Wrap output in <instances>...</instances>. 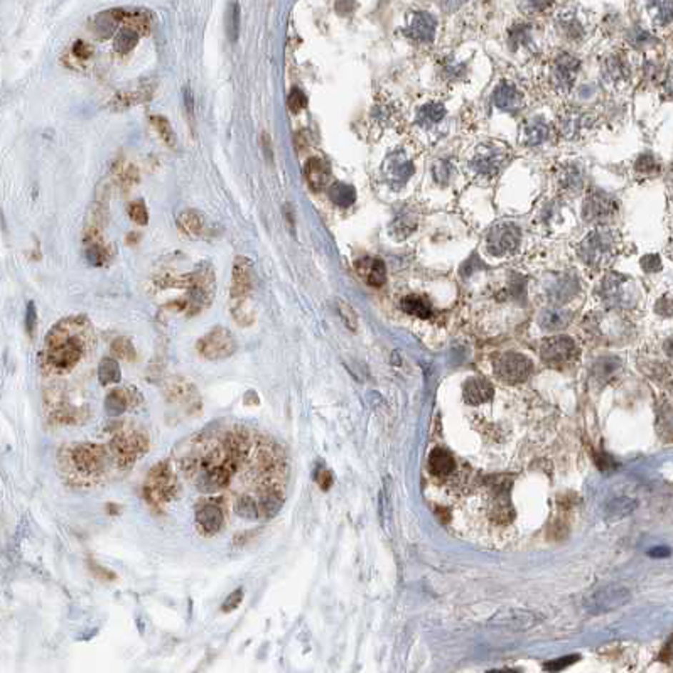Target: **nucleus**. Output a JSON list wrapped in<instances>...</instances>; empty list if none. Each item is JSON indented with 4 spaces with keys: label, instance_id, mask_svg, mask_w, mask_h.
<instances>
[{
    "label": "nucleus",
    "instance_id": "nucleus-1",
    "mask_svg": "<svg viewBox=\"0 0 673 673\" xmlns=\"http://www.w3.org/2000/svg\"><path fill=\"white\" fill-rule=\"evenodd\" d=\"M251 449L250 434L226 431L196 446L182 459L181 467L199 493L213 494L230 484L240 466L249 459Z\"/></svg>",
    "mask_w": 673,
    "mask_h": 673
},
{
    "label": "nucleus",
    "instance_id": "nucleus-2",
    "mask_svg": "<svg viewBox=\"0 0 673 673\" xmlns=\"http://www.w3.org/2000/svg\"><path fill=\"white\" fill-rule=\"evenodd\" d=\"M91 322L85 316L61 319L44 339L43 367L49 373L64 375L73 372L93 348Z\"/></svg>",
    "mask_w": 673,
    "mask_h": 673
},
{
    "label": "nucleus",
    "instance_id": "nucleus-3",
    "mask_svg": "<svg viewBox=\"0 0 673 673\" xmlns=\"http://www.w3.org/2000/svg\"><path fill=\"white\" fill-rule=\"evenodd\" d=\"M251 292H254V264L246 256H236L231 270L230 312L240 326H251L255 321Z\"/></svg>",
    "mask_w": 673,
    "mask_h": 673
},
{
    "label": "nucleus",
    "instance_id": "nucleus-4",
    "mask_svg": "<svg viewBox=\"0 0 673 673\" xmlns=\"http://www.w3.org/2000/svg\"><path fill=\"white\" fill-rule=\"evenodd\" d=\"M106 451L98 444H73L63 451L64 466L79 479H98L105 471Z\"/></svg>",
    "mask_w": 673,
    "mask_h": 673
},
{
    "label": "nucleus",
    "instance_id": "nucleus-5",
    "mask_svg": "<svg viewBox=\"0 0 673 673\" xmlns=\"http://www.w3.org/2000/svg\"><path fill=\"white\" fill-rule=\"evenodd\" d=\"M179 287H186L188 297H186V311L189 316L199 314L201 311L211 306L214 294H216V279H214V270L208 264H201L194 272H191L186 277H181L179 282H172Z\"/></svg>",
    "mask_w": 673,
    "mask_h": 673
},
{
    "label": "nucleus",
    "instance_id": "nucleus-6",
    "mask_svg": "<svg viewBox=\"0 0 673 673\" xmlns=\"http://www.w3.org/2000/svg\"><path fill=\"white\" fill-rule=\"evenodd\" d=\"M179 493V481L169 461L159 462L149 471L144 483V499L154 509H162Z\"/></svg>",
    "mask_w": 673,
    "mask_h": 673
},
{
    "label": "nucleus",
    "instance_id": "nucleus-7",
    "mask_svg": "<svg viewBox=\"0 0 673 673\" xmlns=\"http://www.w3.org/2000/svg\"><path fill=\"white\" fill-rule=\"evenodd\" d=\"M109 449L115 466L120 469H127L139 461V457L146 454L149 449V437L146 432L139 431V429H121L111 437Z\"/></svg>",
    "mask_w": 673,
    "mask_h": 673
},
{
    "label": "nucleus",
    "instance_id": "nucleus-8",
    "mask_svg": "<svg viewBox=\"0 0 673 673\" xmlns=\"http://www.w3.org/2000/svg\"><path fill=\"white\" fill-rule=\"evenodd\" d=\"M631 601V591L621 584H607L584 597L582 606L591 614H604L619 609Z\"/></svg>",
    "mask_w": 673,
    "mask_h": 673
},
{
    "label": "nucleus",
    "instance_id": "nucleus-9",
    "mask_svg": "<svg viewBox=\"0 0 673 673\" xmlns=\"http://www.w3.org/2000/svg\"><path fill=\"white\" fill-rule=\"evenodd\" d=\"M238 348L235 336L230 329L216 326L196 343L198 353L208 362H221L235 354Z\"/></svg>",
    "mask_w": 673,
    "mask_h": 673
},
{
    "label": "nucleus",
    "instance_id": "nucleus-10",
    "mask_svg": "<svg viewBox=\"0 0 673 673\" xmlns=\"http://www.w3.org/2000/svg\"><path fill=\"white\" fill-rule=\"evenodd\" d=\"M494 373L507 383H520L532 373V362L520 353H503L494 359Z\"/></svg>",
    "mask_w": 673,
    "mask_h": 673
},
{
    "label": "nucleus",
    "instance_id": "nucleus-11",
    "mask_svg": "<svg viewBox=\"0 0 673 673\" xmlns=\"http://www.w3.org/2000/svg\"><path fill=\"white\" fill-rule=\"evenodd\" d=\"M520 243V230L513 223H502L493 226L486 236V249L492 255L503 256L518 249Z\"/></svg>",
    "mask_w": 673,
    "mask_h": 673
},
{
    "label": "nucleus",
    "instance_id": "nucleus-12",
    "mask_svg": "<svg viewBox=\"0 0 673 673\" xmlns=\"http://www.w3.org/2000/svg\"><path fill=\"white\" fill-rule=\"evenodd\" d=\"M614 250V241L607 231L591 233L579 246V256L589 265H601L609 260Z\"/></svg>",
    "mask_w": 673,
    "mask_h": 673
},
{
    "label": "nucleus",
    "instance_id": "nucleus-13",
    "mask_svg": "<svg viewBox=\"0 0 673 673\" xmlns=\"http://www.w3.org/2000/svg\"><path fill=\"white\" fill-rule=\"evenodd\" d=\"M508 157L509 154L504 147L494 146V144H483L476 151L473 161H471V167L478 174L494 176L507 164Z\"/></svg>",
    "mask_w": 673,
    "mask_h": 673
},
{
    "label": "nucleus",
    "instance_id": "nucleus-14",
    "mask_svg": "<svg viewBox=\"0 0 673 673\" xmlns=\"http://www.w3.org/2000/svg\"><path fill=\"white\" fill-rule=\"evenodd\" d=\"M540 357L549 364H567L577 357V346L567 336H554L542 341Z\"/></svg>",
    "mask_w": 673,
    "mask_h": 673
},
{
    "label": "nucleus",
    "instance_id": "nucleus-15",
    "mask_svg": "<svg viewBox=\"0 0 673 673\" xmlns=\"http://www.w3.org/2000/svg\"><path fill=\"white\" fill-rule=\"evenodd\" d=\"M540 619H542V616L535 614L534 611L515 609V607H509V609L499 611L498 614H494L493 618L489 619V624L523 631V629L534 628L535 624L540 623Z\"/></svg>",
    "mask_w": 673,
    "mask_h": 673
},
{
    "label": "nucleus",
    "instance_id": "nucleus-16",
    "mask_svg": "<svg viewBox=\"0 0 673 673\" xmlns=\"http://www.w3.org/2000/svg\"><path fill=\"white\" fill-rule=\"evenodd\" d=\"M196 525H198L201 535H216L224 525L223 508L214 502L201 504V507L196 509Z\"/></svg>",
    "mask_w": 673,
    "mask_h": 673
},
{
    "label": "nucleus",
    "instance_id": "nucleus-17",
    "mask_svg": "<svg viewBox=\"0 0 673 673\" xmlns=\"http://www.w3.org/2000/svg\"><path fill=\"white\" fill-rule=\"evenodd\" d=\"M177 226L191 238H204L213 235V224L198 209H186L177 218Z\"/></svg>",
    "mask_w": 673,
    "mask_h": 673
},
{
    "label": "nucleus",
    "instance_id": "nucleus-18",
    "mask_svg": "<svg viewBox=\"0 0 673 673\" xmlns=\"http://www.w3.org/2000/svg\"><path fill=\"white\" fill-rule=\"evenodd\" d=\"M166 397L172 404H179L186 407H194L198 402V390L193 383L186 380V378H171L166 385Z\"/></svg>",
    "mask_w": 673,
    "mask_h": 673
},
{
    "label": "nucleus",
    "instance_id": "nucleus-19",
    "mask_svg": "<svg viewBox=\"0 0 673 673\" xmlns=\"http://www.w3.org/2000/svg\"><path fill=\"white\" fill-rule=\"evenodd\" d=\"M616 211V203L613 198L604 193H592L587 196L584 203V218L589 221H602Z\"/></svg>",
    "mask_w": 673,
    "mask_h": 673
},
{
    "label": "nucleus",
    "instance_id": "nucleus-20",
    "mask_svg": "<svg viewBox=\"0 0 673 673\" xmlns=\"http://www.w3.org/2000/svg\"><path fill=\"white\" fill-rule=\"evenodd\" d=\"M581 68V63L579 59L572 58L570 54H560L557 59H555L554 64V81L560 90L569 91L572 88L574 81H576L577 71Z\"/></svg>",
    "mask_w": 673,
    "mask_h": 673
},
{
    "label": "nucleus",
    "instance_id": "nucleus-21",
    "mask_svg": "<svg viewBox=\"0 0 673 673\" xmlns=\"http://www.w3.org/2000/svg\"><path fill=\"white\" fill-rule=\"evenodd\" d=\"M154 95V85H142L132 90H121L110 100V109L114 111L127 110L130 106L146 104Z\"/></svg>",
    "mask_w": 673,
    "mask_h": 673
},
{
    "label": "nucleus",
    "instance_id": "nucleus-22",
    "mask_svg": "<svg viewBox=\"0 0 673 673\" xmlns=\"http://www.w3.org/2000/svg\"><path fill=\"white\" fill-rule=\"evenodd\" d=\"M354 269L359 277L372 287H382L387 280V267L380 259H373V256H364V259L357 260Z\"/></svg>",
    "mask_w": 673,
    "mask_h": 673
},
{
    "label": "nucleus",
    "instance_id": "nucleus-23",
    "mask_svg": "<svg viewBox=\"0 0 673 673\" xmlns=\"http://www.w3.org/2000/svg\"><path fill=\"white\" fill-rule=\"evenodd\" d=\"M405 34L415 41H420V43H429L436 34V19L427 12L415 14L410 21V26L405 29Z\"/></svg>",
    "mask_w": 673,
    "mask_h": 673
},
{
    "label": "nucleus",
    "instance_id": "nucleus-24",
    "mask_svg": "<svg viewBox=\"0 0 673 673\" xmlns=\"http://www.w3.org/2000/svg\"><path fill=\"white\" fill-rule=\"evenodd\" d=\"M385 174L392 184H405L409 177L414 174V164L407 159L404 154L397 152L389 157L385 164Z\"/></svg>",
    "mask_w": 673,
    "mask_h": 673
},
{
    "label": "nucleus",
    "instance_id": "nucleus-25",
    "mask_svg": "<svg viewBox=\"0 0 673 673\" xmlns=\"http://www.w3.org/2000/svg\"><path fill=\"white\" fill-rule=\"evenodd\" d=\"M125 12L124 9H111V11L101 12L95 17V22H93V29H95V34L98 37H110L115 34V31L119 29L120 24H124L125 21Z\"/></svg>",
    "mask_w": 673,
    "mask_h": 673
},
{
    "label": "nucleus",
    "instance_id": "nucleus-26",
    "mask_svg": "<svg viewBox=\"0 0 673 673\" xmlns=\"http://www.w3.org/2000/svg\"><path fill=\"white\" fill-rule=\"evenodd\" d=\"M493 100L498 109H502L503 111H509V114H517L523 106V95L515 86L509 85V83H502V85L497 88Z\"/></svg>",
    "mask_w": 673,
    "mask_h": 673
},
{
    "label": "nucleus",
    "instance_id": "nucleus-27",
    "mask_svg": "<svg viewBox=\"0 0 673 673\" xmlns=\"http://www.w3.org/2000/svg\"><path fill=\"white\" fill-rule=\"evenodd\" d=\"M457 469V464L446 449L436 447L429 456V471L436 478H447V476L454 474Z\"/></svg>",
    "mask_w": 673,
    "mask_h": 673
},
{
    "label": "nucleus",
    "instance_id": "nucleus-28",
    "mask_svg": "<svg viewBox=\"0 0 673 673\" xmlns=\"http://www.w3.org/2000/svg\"><path fill=\"white\" fill-rule=\"evenodd\" d=\"M464 400L471 405H481L492 400L493 387L483 378H469L464 383Z\"/></svg>",
    "mask_w": 673,
    "mask_h": 673
},
{
    "label": "nucleus",
    "instance_id": "nucleus-29",
    "mask_svg": "<svg viewBox=\"0 0 673 673\" xmlns=\"http://www.w3.org/2000/svg\"><path fill=\"white\" fill-rule=\"evenodd\" d=\"M304 171H306L307 182L314 191L324 189V186L329 182V167L319 157H311L306 162Z\"/></svg>",
    "mask_w": 673,
    "mask_h": 673
},
{
    "label": "nucleus",
    "instance_id": "nucleus-30",
    "mask_svg": "<svg viewBox=\"0 0 673 673\" xmlns=\"http://www.w3.org/2000/svg\"><path fill=\"white\" fill-rule=\"evenodd\" d=\"M132 404V397L127 389L111 390L105 399V412L109 417H120L127 412L129 405Z\"/></svg>",
    "mask_w": 673,
    "mask_h": 673
},
{
    "label": "nucleus",
    "instance_id": "nucleus-31",
    "mask_svg": "<svg viewBox=\"0 0 673 673\" xmlns=\"http://www.w3.org/2000/svg\"><path fill=\"white\" fill-rule=\"evenodd\" d=\"M235 513L243 520L249 522H255L260 520V512H259V499L254 494H241V497L236 498L235 502Z\"/></svg>",
    "mask_w": 673,
    "mask_h": 673
},
{
    "label": "nucleus",
    "instance_id": "nucleus-32",
    "mask_svg": "<svg viewBox=\"0 0 673 673\" xmlns=\"http://www.w3.org/2000/svg\"><path fill=\"white\" fill-rule=\"evenodd\" d=\"M550 135V129L545 121L542 120H532L530 124L525 125L523 129V142L527 146H539V144L545 142Z\"/></svg>",
    "mask_w": 673,
    "mask_h": 673
},
{
    "label": "nucleus",
    "instance_id": "nucleus-33",
    "mask_svg": "<svg viewBox=\"0 0 673 673\" xmlns=\"http://www.w3.org/2000/svg\"><path fill=\"white\" fill-rule=\"evenodd\" d=\"M402 309H404L407 314L419 317V319H429L432 316V309L429 306V302L425 301L424 297L419 296H407L402 299L400 302Z\"/></svg>",
    "mask_w": 673,
    "mask_h": 673
},
{
    "label": "nucleus",
    "instance_id": "nucleus-34",
    "mask_svg": "<svg viewBox=\"0 0 673 673\" xmlns=\"http://www.w3.org/2000/svg\"><path fill=\"white\" fill-rule=\"evenodd\" d=\"M329 198L338 206L348 208L357 199V191H354L353 186L344 184V182H334L329 188Z\"/></svg>",
    "mask_w": 673,
    "mask_h": 673
},
{
    "label": "nucleus",
    "instance_id": "nucleus-35",
    "mask_svg": "<svg viewBox=\"0 0 673 673\" xmlns=\"http://www.w3.org/2000/svg\"><path fill=\"white\" fill-rule=\"evenodd\" d=\"M98 378H100V383L104 387L119 383L121 378V370H120V364L116 363V359L114 358L101 359L100 364H98Z\"/></svg>",
    "mask_w": 673,
    "mask_h": 673
},
{
    "label": "nucleus",
    "instance_id": "nucleus-36",
    "mask_svg": "<svg viewBox=\"0 0 673 673\" xmlns=\"http://www.w3.org/2000/svg\"><path fill=\"white\" fill-rule=\"evenodd\" d=\"M446 116V109L442 104H427L419 110L417 121L422 127H432Z\"/></svg>",
    "mask_w": 673,
    "mask_h": 673
},
{
    "label": "nucleus",
    "instance_id": "nucleus-37",
    "mask_svg": "<svg viewBox=\"0 0 673 673\" xmlns=\"http://www.w3.org/2000/svg\"><path fill=\"white\" fill-rule=\"evenodd\" d=\"M152 125L156 127L159 137L164 140V144L167 147L176 149L177 147V137L174 129H172L171 121L162 115H152Z\"/></svg>",
    "mask_w": 673,
    "mask_h": 673
},
{
    "label": "nucleus",
    "instance_id": "nucleus-38",
    "mask_svg": "<svg viewBox=\"0 0 673 673\" xmlns=\"http://www.w3.org/2000/svg\"><path fill=\"white\" fill-rule=\"evenodd\" d=\"M224 29L231 43H235L240 34V6L236 2H230L226 9V17H224Z\"/></svg>",
    "mask_w": 673,
    "mask_h": 673
},
{
    "label": "nucleus",
    "instance_id": "nucleus-39",
    "mask_svg": "<svg viewBox=\"0 0 673 673\" xmlns=\"http://www.w3.org/2000/svg\"><path fill=\"white\" fill-rule=\"evenodd\" d=\"M415 226H417V221H415V218L412 216V214L400 213L399 216L395 218V221L392 223L390 233H394L399 240H402V238L409 236L410 233L415 230Z\"/></svg>",
    "mask_w": 673,
    "mask_h": 673
},
{
    "label": "nucleus",
    "instance_id": "nucleus-40",
    "mask_svg": "<svg viewBox=\"0 0 673 673\" xmlns=\"http://www.w3.org/2000/svg\"><path fill=\"white\" fill-rule=\"evenodd\" d=\"M567 322H569V316L565 314V312L557 311V309L545 311L544 314L540 316V326L547 331L562 329Z\"/></svg>",
    "mask_w": 673,
    "mask_h": 673
},
{
    "label": "nucleus",
    "instance_id": "nucleus-41",
    "mask_svg": "<svg viewBox=\"0 0 673 673\" xmlns=\"http://www.w3.org/2000/svg\"><path fill=\"white\" fill-rule=\"evenodd\" d=\"M111 353H114L116 358L125 359V362H135V359H137L135 346L129 338H116L114 343H111Z\"/></svg>",
    "mask_w": 673,
    "mask_h": 673
},
{
    "label": "nucleus",
    "instance_id": "nucleus-42",
    "mask_svg": "<svg viewBox=\"0 0 673 673\" xmlns=\"http://www.w3.org/2000/svg\"><path fill=\"white\" fill-rule=\"evenodd\" d=\"M637 508V502L631 498H616L607 504V517L621 518L629 515L633 509Z\"/></svg>",
    "mask_w": 673,
    "mask_h": 673
},
{
    "label": "nucleus",
    "instance_id": "nucleus-43",
    "mask_svg": "<svg viewBox=\"0 0 673 673\" xmlns=\"http://www.w3.org/2000/svg\"><path fill=\"white\" fill-rule=\"evenodd\" d=\"M336 307H338V314H339L341 319H343L346 328L352 329V331H357L358 329V316H357V312H354L353 307L349 306L348 302H344L343 299H338V301H336Z\"/></svg>",
    "mask_w": 673,
    "mask_h": 673
},
{
    "label": "nucleus",
    "instance_id": "nucleus-44",
    "mask_svg": "<svg viewBox=\"0 0 673 673\" xmlns=\"http://www.w3.org/2000/svg\"><path fill=\"white\" fill-rule=\"evenodd\" d=\"M129 216L134 223L140 224V226H146L149 223V211L147 206L144 201H134V203L129 204Z\"/></svg>",
    "mask_w": 673,
    "mask_h": 673
},
{
    "label": "nucleus",
    "instance_id": "nucleus-45",
    "mask_svg": "<svg viewBox=\"0 0 673 673\" xmlns=\"http://www.w3.org/2000/svg\"><path fill=\"white\" fill-rule=\"evenodd\" d=\"M243 596H245V591H243V587L235 589V591H233L231 594L228 596L226 599H224L223 604H221V611H223V613H231V611H235L236 607L241 604Z\"/></svg>",
    "mask_w": 673,
    "mask_h": 673
},
{
    "label": "nucleus",
    "instance_id": "nucleus-46",
    "mask_svg": "<svg viewBox=\"0 0 673 673\" xmlns=\"http://www.w3.org/2000/svg\"><path fill=\"white\" fill-rule=\"evenodd\" d=\"M287 104H289V109H291V111L297 114V111H301L304 106L307 105V98L301 90H299V88H294V90L291 91V95H289Z\"/></svg>",
    "mask_w": 673,
    "mask_h": 673
},
{
    "label": "nucleus",
    "instance_id": "nucleus-47",
    "mask_svg": "<svg viewBox=\"0 0 673 673\" xmlns=\"http://www.w3.org/2000/svg\"><path fill=\"white\" fill-rule=\"evenodd\" d=\"M88 567H90L91 574L98 579V581H115V579H116V576L114 572H111V570L101 567L100 564L93 562V560L88 562Z\"/></svg>",
    "mask_w": 673,
    "mask_h": 673
},
{
    "label": "nucleus",
    "instance_id": "nucleus-48",
    "mask_svg": "<svg viewBox=\"0 0 673 673\" xmlns=\"http://www.w3.org/2000/svg\"><path fill=\"white\" fill-rule=\"evenodd\" d=\"M93 54V48L90 44H86L85 41H78V43L73 44V56L79 61H88Z\"/></svg>",
    "mask_w": 673,
    "mask_h": 673
},
{
    "label": "nucleus",
    "instance_id": "nucleus-49",
    "mask_svg": "<svg viewBox=\"0 0 673 673\" xmlns=\"http://www.w3.org/2000/svg\"><path fill=\"white\" fill-rule=\"evenodd\" d=\"M634 167H637V171L638 172H644V174H648V172H653V171H657L658 169V164H657V161L655 159H653L652 156H642L637 161V164H634Z\"/></svg>",
    "mask_w": 673,
    "mask_h": 673
},
{
    "label": "nucleus",
    "instance_id": "nucleus-50",
    "mask_svg": "<svg viewBox=\"0 0 673 673\" xmlns=\"http://www.w3.org/2000/svg\"><path fill=\"white\" fill-rule=\"evenodd\" d=\"M594 462H596V466L599 467L601 471H611V469H616V462L614 459L611 456H607L606 452H597V454L594 456Z\"/></svg>",
    "mask_w": 673,
    "mask_h": 673
},
{
    "label": "nucleus",
    "instance_id": "nucleus-51",
    "mask_svg": "<svg viewBox=\"0 0 673 673\" xmlns=\"http://www.w3.org/2000/svg\"><path fill=\"white\" fill-rule=\"evenodd\" d=\"M36 324H37L36 306H34V302H29L27 304V312H26V329H27V333H29V336L34 334Z\"/></svg>",
    "mask_w": 673,
    "mask_h": 673
},
{
    "label": "nucleus",
    "instance_id": "nucleus-52",
    "mask_svg": "<svg viewBox=\"0 0 673 673\" xmlns=\"http://www.w3.org/2000/svg\"><path fill=\"white\" fill-rule=\"evenodd\" d=\"M577 660H579V655L564 657V658H559V660H555V662L547 663V665H545L544 668H545V670H554V672H557V670H562V668H565V667L572 665V663H576Z\"/></svg>",
    "mask_w": 673,
    "mask_h": 673
},
{
    "label": "nucleus",
    "instance_id": "nucleus-53",
    "mask_svg": "<svg viewBox=\"0 0 673 673\" xmlns=\"http://www.w3.org/2000/svg\"><path fill=\"white\" fill-rule=\"evenodd\" d=\"M642 267L647 272H658L662 269V259L658 255H647L642 259Z\"/></svg>",
    "mask_w": 673,
    "mask_h": 673
},
{
    "label": "nucleus",
    "instance_id": "nucleus-54",
    "mask_svg": "<svg viewBox=\"0 0 673 673\" xmlns=\"http://www.w3.org/2000/svg\"><path fill=\"white\" fill-rule=\"evenodd\" d=\"M552 2L554 0H522L523 6L532 12L545 11V9H549L550 6H552Z\"/></svg>",
    "mask_w": 673,
    "mask_h": 673
},
{
    "label": "nucleus",
    "instance_id": "nucleus-55",
    "mask_svg": "<svg viewBox=\"0 0 673 673\" xmlns=\"http://www.w3.org/2000/svg\"><path fill=\"white\" fill-rule=\"evenodd\" d=\"M380 504H382V520H383V525H389V515H390V507H389V489H387V484H385V488L382 489L380 492Z\"/></svg>",
    "mask_w": 673,
    "mask_h": 673
},
{
    "label": "nucleus",
    "instance_id": "nucleus-56",
    "mask_svg": "<svg viewBox=\"0 0 673 673\" xmlns=\"http://www.w3.org/2000/svg\"><path fill=\"white\" fill-rule=\"evenodd\" d=\"M333 474H331V471L328 469H319L316 473V483L319 484L324 492H328L331 486H333Z\"/></svg>",
    "mask_w": 673,
    "mask_h": 673
},
{
    "label": "nucleus",
    "instance_id": "nucleus-57",
    "mask_svg": "<svg viewBox=\"0 0 673 673\" xmlns=\"http://www.w3.org/2000/svg\"><path fill=\"white\" fill-rule=\"evenodd\" d=\"M261 147H264V154L267 157L269 162L274 161V152H272V140H270L269 134H261Z\"/></svg>",
    "mask_w": 673,
    "mask_h": 673
},
{
    "label": "nucleus",
    "instance_id": "nucleus-58",
    "mask_svg": "<svg viewBox=\"0 0 673 673\" xmlns=\"http://www.w3.org/2000/svg\"><path fill=\"white\" fill-rule=\"evenodd\" d=\"M464 2L466 0H442V7H444V11L452 12V11H456V9H459Z\"/></svg>",
    "mask_w": 673,
    "mask_h": 673
},
{
    "label": "nucleus",
    "instance_id": "nucleus-59",
    "mask_svg": "<svg viewBox=\"0 0 673 673\" xmlns=\"http://www.w3.org/2000/svg\"><path fill=\"white\" fill-rule=\"evenodd\" d=\"M184 104L186 106H188V110H189V114L193 115V109H194V100H193V93H191L189 90V86H186L184 88Z\"/></svg>",
    "mask_w": 673,
    "mask_h": 673
},
{
    "label": "nucleus",
    "instance_id": "nucleus-60",
    "mask_svg": "<svg viewBox=\"0 0 673 673\" xmlns=\"http://www.w3.org/2000/svg\"><path fill=\"white\" fill-rule=\"evenodd\" d=\"M284 214H285V216H287V223H289V226H291L292 230H294V214H292V209H291V206H289V204H285V208H284Z\"/></svg>",
    "mask_w": 673,
    "mask_h": 673
},
{
    "label": "nucleus",
    "instance_id": "nucleus-61",
    "mask_svg": "<svg viewBox=\"0 0 673 673\" xmlns=\"http://www.w3.org/2000/svg\"><path fill=\"white\" fill-rule=\"evenodd\" d=\"M668 554H670V550H668V549H657V550H652V552H649L652 557H667Z\"/></svg>",
    "mask_w": 673,
    "mask_h": 673
},
{
    "label": "nucleus",
    "instance_id": "nucleus-62",
    "mask_svg": "<svg viewBox=\"0 0 673 673\" xmlns=\"http://www.w3.org/2000/svg\"><path fill=\"white\" fill-rule=\"evenodd\" d=\"M662 658H663V660H667V663L672 662V639L667 643V647H665V657L662 655Z\"/></svg>",
    "mask_w": 673,
    "mask_h": 673
}]
</instances>
